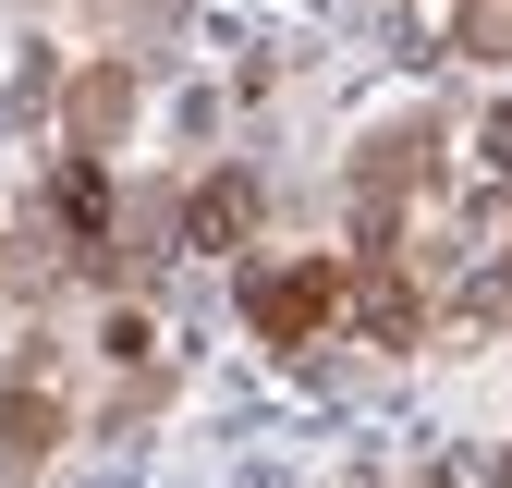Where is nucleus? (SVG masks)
<instances>
[{"label":"nucleus","mask_w":512,"mask_h":488,"mask_svg":"<svg viewBox=\"0 0 512 488\" xmlns=\"http://www.w3.org/2000/svg\"><path fill=\"white\" fill-rule=\"evenodd\" d=\"M122 122H135V61H86V74L61 86V147L110 159V147H122Z\"/></svg>","instance_id":"7ed1b4c3"},{"label":"nucleus","mask_w":512,"mask_h":488,"mask_svg":"<svg viewBox=\"0 0 512 488\" xmlns=\"http://www.w3.org/2000/svg\"><path fill=\"white\" fill-rule=\"evenodd\" d=\"M427 171H439V135H427V122L366 135V159H354V244H403V208H415Z\"/></svg>","instance_id":"f03ea898"},{"label":"nucleus","mask_w":512,"mask_h":488,"mask_svg":"<svg viewBox=\"0 0 512 488\" xmlns=\"http://www.w3.org/2000/svg\"><path fill=\"white\" fill-rule=\"evenodd\" d=\"M171 220H183V244H196V257H244V244H256V171H208Z\"/></svg>","instance_id":"39448f33"},{"label":"nucleus","mask_w":512,"mask_h":488,"mask_svg":"<svg viewBox=\"0 0 512 488\" xmlns=\"http://www.w3.org/2000/svg\"><path fill=\"white\" fill-rule=\"evenodd\" d=\"M342 305H354V257H269V269H244V330L281 342V354L330 342Z\"/></svg>","instance_id":"f257e3e1"},{"label":"nucleus","mask_w":512,"mask_h":488,"mask_svg":"<svg viewBox=\"0 0 512 488\" xmlns=\"http://www.w3.org/2000/svg\"><path fill=\"white\" fill-rule=\"evenodd\" d=\"M464 61H512V0H464Z\"/></svg>","instance_id":"0eeeda50"},{"label":"nucleus","mask_w":512,"mask_h":488,"mask_svg":"<svg viewBox=\"0 0 512 488\" xmlns=\"http://www.w3.org/2000/svg\"><path fill=\"white\" fill-rule=\"evenodd\" d=\"M476 159H488V171L512 183V110H488V135H476Z\"/></svg>","instance_id":"6e6552de"},{"label":"nucleus","mask_w":512,"mask_h":488,"mask_svg":"<svg viewBox=\"0 0 512 488\" xmlns=\"http://www.w3.org/2000/svg\"><path fill=\"white\" fill-rule=\"evenodd\" d=\"M49 440H61V366H49V354H13V391H0V452L37 464Z\"/></svg>","instance_id":"423d86ee"},{"label":"nucleus","mask_w":512,"mask_h":488,"mask_svg":"<svg viewBox=\"0 0 512 488\" xmlns=\"http://www.w3.org/2000/svg\"><path fill=\"white\" fill-rule=\"evenodd\" d=\"M49 220H61V244H74L86 269H110V159L61 147V171H49Z\"/></svg>","instance_id":"20e7f679"}]
</instances>
